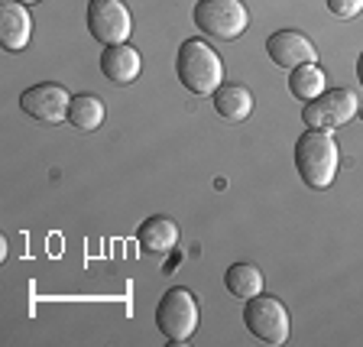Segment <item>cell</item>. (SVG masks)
<instances>
[{
	"instance_id": "cell-1",
	"label": "cell",
	"mask_w": 363,
	"mask_h": 347,
	"mask_svg": "<svg viewBox=\"0 0 363 347\" xmlns=\"http://www.w3.org/2000/svg\"><path fill=\"white\" fill-rule=\"evenodd\" d=\"M175 75L191 94L211 98L224 84V62L204 39H185L179 55H175Z\"/></svg>"
},
{
	"instance_id": "cell-2",
	"label": "cell",
	"mask_w": 363,
	"mask_h": 347,
	"mask_svg": "<svg viewBox=\"0 0 363 347\" xmlns=\"http://www.w3.org/2000/svg\"><path fill=\"white\" fill-rule=\"evenodd\" d=\"M340 153L334 136L325 130H305L295 143V169L308 189H328L337 175Z\"/></svg>"
},
{
	"instance_id": "cell-3",
	"label": "cell",
	"mask_w": 363,
	"mask_h": 347,
	"mask_svg": "<svg viewBox=\"0 0 363 347\" xmlns=\"http://www.w3.org/2000/svg\"><path fill=\"white\" fill-rule=\"evenodd\" d=\"M156 325L162 331V338H169L172 344H185L198 328V302L189 289H169L156 305Z\"/></svg>"
},
{
	"instance_id": "cell-4",
	"label": "cell",
	"mask_w": 363,
	"mask_h": 347,
	"mask_svg": "<svg viewBox=\"0 0 363 347\" xmlns=\"http://www.w3.org/2000/svg\"><path fill=\"white\" fill-rule=\"evenodd\" d=\"M243 325H247V331L253 334L257 341L272 344V347L286 344L289 331H292L286 305H282L279 299H272V295H263V292L253 295V299H247V309H243Z\"/></svg>"
},
{
	"instance_id": "cell-5",
	"label": "cell",
	"mask_w": 363,
	"mask_h": 347,
	"mask_svg": "<svg viewBox=\"0 0 363 347\" xmlns=\"http://www.w3.org/2000/svg\"><path fill=\"white\" fill-rule=\"evenodd\" d=\"M191 16L198 30L224 43L243 36V30L250 26V13L240 0H198Z\"/></svg>"
},
{
	"instance_id": "cell-6",
	"label": "cell",
	"mask_w": 363,
	"mask_h": 347,
	"mask_svg": "<svg viewBox=\"0 0 363 347\" xmlns=\"http://www.w3.org/2000/svg\"><path fill=\"white\" fill-rule=\"evenodd\" d=\"M357 117V94L350 88H331L325 94H318L315 101H308L302 111V121L308 130H331L344 127L347 121Z\"/></svg>"
},
{
	"instance_id": "cell-7",
	"label": "cell",
	"mask_w": 363,
	"mask_h": 347,
	"mask_svg": "<svg viewBox=\"0 0 363 347\" xmlns=\"http://www.w3.org/2000/svg\"><path fill=\"white\" fill-rule=\"evenodd\" d=\"M88 33L101 45H121L133 33V16H130L123 0H88Z\"/></svg>"
},
{
	"instance_id": "cell-8",
	"label": "cell",
	"mask_w": 363,
	"mask_h": 347,
	"mask_svg": "<svg viewBox=\"0 0 363 347\" xmlns=\"http://www.w3.org/2000/svg\"><path fill=\"white\" fill-rule=\"evenodd\" d=\"M68 104H72V94H68L62 84H55V82L33 84V88H26L20 94L23 114H30L33 121H39V123L68 121Z\"/></svg>"
},
{
	"instance_id": "cell-9",
	"label": "cell",
	"mask_w": 363,
	"mask_h": 347,
	"mask_svg": "<svg viewBox=\"0 0 363 347\" xmlns=\"http://www.w3.org/2000/svg\"><path fill=\"white\" fill-rule=\"evenodd\" d=\"M266 53H269V59L276 62L279 68H298V65H308V62H318V49L315 43H311L305 33L298 30H279L272 33L269 39H266Z\"/></svg>"
},
{
	"instance_id": "cell-10",
	"label": "cell",
	"mask_w": 363,
	"mask_h": 347,
	"mask_svg": "<svg viewBox=\"0 0 363 347\" xmlns=\"http://www.w3.org/2000/svg\"><path fill=\"white\" fill-rule=\"evenodd\" d=\"M33 36V16L26 4L20 0H4L0 4V43L7 53H23Z\"/></svg>"
},
{
	"instance_id": "cell-11",
	"label": "cell",
	"mask_w": 363,
	"mask_h": 347,
	"mask_svg": "<svg viewBox=\"0 0 363 347\" xmlns=\"http://www.w3.org/2000/svg\"><path fill=\"white\" fill-rule=\"evenodd\" d=\"M140 53H136L133 45L121 43V45H104V53H101V72L111 78L113 84H133L140 78Z\"/></svg>"
},
{
	"instance_id": "cell-12",
	"label": "cell",
	"mask_w": 363,
	"mask_h": 347,
	"mask_svg": "<svg viewBox=\"0 0 363 347\" xmlns=\"http://www.w3.org/2000/svg\"><path fill=\"white\" fill-rule=\"evenodd\" d=\"M136 241H140V247H143L146 253H152V257H159V253H169V250L179 243V224H175L172 218L152 214V218H146L143 224H140V231H136Z\"/></svg>"
},
{
	"instance_id": "cell-13",
	"label": "cell",
	"mask_w": 363,
	"mask_h": 347,
	"mask_svg": "<svg viewBox=\"0 0 363 347\" xmlns=\"http://www.w3.org/2000/svg\"><path fill=\"white\" fill-rule=\"evenodd\" d=\"M211 104H214V111H218L224 121L240 123V121H247L250 111H253V94H250L243 84L224 82V84H220V88L211 94Z\"/></svg>"
},
{
	"instance_id": "cell-14",
	"label": "cell",
	"mask_w": 363,
	"mask_h": 347,
	"mask_svg": "<svg viewBox=\"0 0 363 347\" xmlns=\"http://www.w3.org/2000/svg\"><path fill=\"white\" fill-rule=\"evenodd\" d=\"M104 101L98 94H75L72 104H68V123L82 133H91V130H98L104 123Z\"/></svg>"
},
{
	"instance_id": "cell-15",
	"label": "cell",
	"mask_w": 363,
	"mask_h": 347,
	"mask_svg": "<svg viewBox=\"0 0 363 347\" xmlns=\"http://www.w3.org/2000/svg\"><path fill=\"white\" fill-rule=\"evenodd\" d=\"M289 91H292V98L308 104V101H315L318 94L328 91V75L315 65V62L298 65V68H292V75H289Z\"/></svg>"
},
{
	"instance_id": "cell-16",
	"label": "cell",
	"mask_w": 363,
	"mask_h": 347,
	"mask_svg": "<svg viewBox=\"0 0 363 347\" xmlns=\"http://www.w3.org/2000/svg\"><path fill=\"white\" fill-rule=\"evenodd\" d=\"M224 286L230 295H237V299L247 302V299L263 292V272H259L253 263H234L224 272Z\"/></svg>"
},
{
	"instance_id": "cell-17",
	"label": "cell",
	"mask_w": 363,
	"mask_h": 347,
	"mask_svg": "<svg viewBox=\"0 0 363 347\" xmlns=\"http://www.w3.org/2000/svg\"><path fill=\"white\" fill-rule=\"evenodd\" d=\"M328 10L334 16H340V20H354L363 10V0H328Z\"/></svg>"
},
{
	"instance_id": "cell-18",
	"label": "cell",
	"mask_w": 363,
	"mask_h": 347,
	"mask_svg": "<svg viewBox=\"0 0 363 347\" xmlns=\"http://www.w3.org/2000/svg\"><path fill=\"white\" fill-rule=\"evenodd\" d=\"M357 78H360V84H363V53H360V59H357Z\"/></svg>"
},
{
	"instance_id": "cell-19",
	"label": "cell",
	"mask_w": 363,
	"mask_h": 347,
	"mask_svg": "<svg viewBox=\"0 0 363 347\" xmlns=\"http://www.w3.org/2000/svg\"><path fill=\"white\" fill-rule=\"evenodd\" d=\"M20 4H26V7H30V4H39V0H20Z\"/></svg>"
}]
</instances>
